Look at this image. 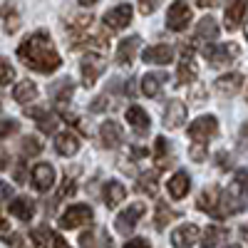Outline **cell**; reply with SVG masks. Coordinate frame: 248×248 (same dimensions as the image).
Listing matches in <instances>:
<instances>
[{"mask_svg": "<svg viewBox=\"0 0 248 248\" xmlns=\"http://www.w3.org/2000/svg\"><path fill=\"white\" fill-rule=\"evenodd\" d=\"M17 57L23 60V65L35 70V72H43V75H50L55 70H60L62 60L52 45V40L45 30H37L32 32L23 45L17 47Z\"/></svg>", "mask_w": 248, "mask_h": 248, "instance_id": "1", "label": "cell"}, {"mask_svg": "<svg viewBox=\"0 0 248 248\" xmlns=\"http://www.w3.org/2000/svg\"><path fill=\"white\" fill-rule=\"evenodd\" d=\"M203 55H206V60H209L211 67H229L231 62L238 60L241 47L236 43H226V45H211L209 43V47L203 50Z\"/></svg>", "mask_w": 248, "mask_h": 248, "instance_id": "2", "label": "cell"}, {"mask_svg": "<svg viewBox=\"0 0 248 248\" xmlns=\"http://www.w3.org/2000/svg\"><path fill=\"white\" fill-rule=\"evenodd\" d=\"M216 132H218V122H216V117H211V114L199 117V119H194V122L189 124V137H191V141H194V144H203V147H206V141H209Z\"/></svg>", "mask_w": 248, "mask_h": 248, "instance_id": "3", "label": "cell"}, {"mask_svg": "<svg viewBox=\"0 0 248 248\" xmlns=\"http://www.w3.org/2000/svg\"><path fill=\"white\" fill-rule=\"evenodd\" d=\"M87 223H92V209L87 203H72L60 216V229H79V226H87Z\"/></svg>", "mask_w": 248, "mask_h": 248, "instance_id": "4", "label": "cell"}, {"mask_svg": "<svg viewBox=\"0 0 248 248\" xmlns=\"http://www.w3.org/2000/svg\"><path fill=\"white\" fill-rule=\"evenodd\" d=\"M191 23V8L186 0H174L169 5V13H167V28L174 30V32H181L186 30Z\"/></svg>", "mask_w": 248, "mask_h": 248, "instance_id": "5", "label": "cell"}, {"mask_svg": "<svg viewBox=\"0 0 248 248\" xmlns=\"http://www.w3.org/2000/svg\"><path fill=\"white\" fill-rule=\"evenodd\" d=\"M79 67H82V85L92 87L97 82V77L105 72L107 62H105V57H102L99 52H90V55H85V60H82Z\"/></svg>", "mask_w": 248, "mask_h": 248, "instance_id": "6", "label": "cell"}, {"mask_svg": "<svg viewBox=\"0 0 248 248\" xmlns=\"http://www.w3.org/2000/svg\"><path fill=\"white\" fill-rule=\"evenodd\" d=\"M144 211H147V206H144L141 201L129 203V209H124V211L117 216V221H114L117 231H119V233H132V231H134V226L139 223V218L144 216Z\"/></svg>", "mask_w": 248, "mask_h": 248, "instance_id": "7", "label": "cell"}, {"mask_svg": "<svg viewBox=\"0 0 248 248\" xmlns=\"http://www.w3.org/2000/svg\"><path fill=\"white\" fill-rule=\"evenodd\" d=\"M196 79V60L194 50L189 45L181 47V60H179V72H176V85H186V82Z\"/></svg>", "mask_w": 248, "mask_h": 248, "instance_id": "8", "label": "cell"}, {"mask_svg": "<svg viewBox=\"0 0 248 248\" xmlns=\"http://www.w3.org/2000/svg\"><path fill=\"white\" fill-rule=\"evenodd\" d=\"M129 23H132V5H127V3H122L105 13V25L109 30H124Z\"/></svg>", "mask_w": 248, "mask_h": 248, "instance_id": "9", "label": "cell"}, {"mask_svg": "<svg viewBox=\"0 0 248 248\" xmlns=\"http://www.w3.org/2000/svg\"><path fill=\"white\" fill-rule=\"evenodd\" d=\"M32 186L37 191H50L55 186V169L50 164H35L32 167Z\"/></svg>", "mask_w": 248, "mask_h": 248, "instance_id": "10", "label": "cell"}, {"mask_svg": "<svg viewBox=\"0 0 248 248\" xmlns=\"http://www.w3.org/2000/svg\"><path fill=\"white\" fill-rule=\"evenodd\" d=\"M139 45H141V37H139V35L124 37L122 43H119V50H117V65H122V67L132 65V62H134V57H137V50H139Z\"/></svg>", "mask_w": 248, "mask_h": 248, "instance_id": "11", "label": "cell"}, {"mask_svg": "<svg viewBox=\"0 0 248 248\" xmlns=\"http://www.w3.org/2000/svg\"><path fill=\"white\" fill-rule=\"evenodd\" d=\"M186 114H189V109H186L184 102L181 99H171L167 112H164V127L167 129H179L184 124V119H186Z\"/></svg>", "mask_w": 248, "mask_h": 248, "instance_id": "12", "label": "cell"}, {"mask_svg": "<svg viewBox=\"0 0 248 248\" xmlns=\"http://www.w3.org/2000/svg\"><path fill=\"white\" fill-rule=\"evenodd\" d=\"M99 139H102V147H107V149H117L119 144H122V139H124L122 127H119L117 122L107 119V122L99 127Z\"/></svg>", "mask_w": 248, "mask_h": 248, "instance_id": "13", "label": "cell"}, {"mask_svg": "<svg viewBox=\"0 0 248 248\" xmlns=\"http://www.w3.org/2000/svg\"><path fill=\"white\" fill-rule=\"evenodd\" d=\"M199 238V226L196 223H184L171 233V243L176 248H191Z\"/></svg>", "mask_w": 248, "mask_h": 248, "instance_id": "14", "label": "cell"}, {"mask_svg": "<svg viewBox=\"0 0 248 248\" xmlns=\"http://www.w3.org/2000/svg\"><path fill=\"white\" fill-rule=\"evenodd\" d=\"M144 62L147 65H169V62L174 60V50L169 45H152L144 50Z\"/></svg>", "mask_w": 248, "mask_h": 248, "instance_id": "15", "label": "cell"}, {"mask_svg": "<svg viewBox=\"0 0 248 248\" xmlns=\"http://www.w3.org/2000/svg\"><path fill=\"white\" fill-rule=\"evenodd\" d=\"M218 199H221V189H218V186H209V189L201 191L196 206L201 211H206V214H211V216L218 218Z\"/></svg>", "mask_w": 248, "mask_h": 248, "instance_id": "16", "label": "cell"}, {"mask_svg": "<svg viewBox=\"0 0 248 248\" xmlns=\"http://www.w3.org/2000/svg\"><path fill=\"white\" fill-rule=\"evenodd\" d=\"M243 15H246V0H231L226 8V30H238L243 25Z\"/></svg>", "mask_w": 248, "mask_h": 248, "instance_id": "17", "label": "cell"}, {"mask_svg": "<svg viewBox=\"0 0 248 248\" xmlns=\"http://www.w3.org/2000/svg\"><path fill=\"white\" fill-rule=\"evenodd\" d=\"M216 90L221 94H238L243 90V75L241 72H229V75H221L216 79Z\"/></svg>", "mask_w": 248, "mask_h": 248, "instance_id": "18", "label": "cell"}, {"mask_svg": "<svg viewBox=\"0 0 248 248\" xmlns=\"http://www.w3.org/2000/svg\"><path fill=\"white\" fill-rule=\"evenodd\" d=\"M127 122H129V127H132L137 134H147V132H149V127H152L149 114L144 112L141 107H137V105L127 109Z\"/></svg>", "mask_w": 248, "mask_h": 248, "instance_id": "19", "label": "cell"}, {"mask_svg": "<svg viewBox=\"0 0 248 248\" xmlns=\"http://www.w3.org/2000/svg\"><path fill=\"white\" fill-rule=\"evenodd\" d=\"M167 186H169V196H171V199H184L186 194H189V189H191V176L179 169V171L169 179Z\"/></svg>", "mask_w": 248, "mask_h": 248, "instance_id": "20", "label": "cell"}, {"mask_svg": "<svg viewBox=\"0 0 248 248\" xmlns=\"http://www.w3.org/2000/svg\"><path fill=\"white\" fill-rule=\"evenodd\" d=\"M218 37V25H216V20L211 15H206L199 20V25H196V35L194 40L196 43H211V40Z\"/></svg>", "mask_w": 248, "mask_h": 248, "instance_id": "21", "label": "cell"}, {"mask_svg": "<svg viewBox=\"0 0 248 248\" xmlns=\"http://www.w3.org/2000/svg\"><path fill=\"white\" fill-rule=\"evenodd\" d=\"M55 149L62 156H75L79 152V139L72 132H62V134L55 137Z\"/></svg>", "mask_w": 248, "mask_h": 248, "instance_id": "22", "label": "cell"}, {"mask_svg": "<svg viewBox=\"0 0 248 248\" xmlns=\"http://www.w3.org/2000/svg\"><path fill=\"white\" fill-rule=\"evenodd\" d=\"M10 214H13L15 218H20V221H30V218L35 216V203H32V199H28V196L13 199V201H10Z\"/></svg>", "mask_w": 248, "mask_h": 248, "instance_id": "23", "label": "cell"}, {"mask_svg": "<svg viewBox=\"0 0 248 248\" xmlns=\"http://www.w3.org/2000/svg\"><path fill=\"white\" fill-rule=\"evenodd\" d=\"M102 199H105L107 209H117V206L127 199V189H124L119 181H109V184L105 186V194H102Z\"/></svg>", "mask_w": 248, "mask_h": 248, "instance_id": "24", "label": "cell"}, {"mask_svg": "<svg viewBox=\"0 0 248 248\" xmlns=\"http://www.w3.org/2000/svg\"><path fill=\"white\" fill-rule=\"evenodd\" d=\"M169 77L167 75H161V72H149V75H144L141 77V92L147 94V97H159L161 87H164V82H167Z\"/></svg>", "mask_w": 248, "mask_h": 248, "instance_id": "25", "label": "cell"}, {"mask_svg": "<svg viewBox=\"0 0 248 248\" xmlns=\"http://www.w3.org/2000/svg\"><path fill=\"white\" fill-rule=\"evenodd\" d=\"M13 97L20 102V105H28V102L37 99V85L32 79H23V82H17L15 90H13Z\"/></svg>", "mask_w": 248, "mask_h": 248, "instance_id": "26", "label": "cell"}, {"mask_svg": "<svg viewBox=\"0 0 248 248\" xmlns=\"http://www.w3.org/2000/svg\"><path fill=\"white\" fill-rule=\"evenodd\" d=\"M28 114L37 122V127L43 129L45 134H52V132L57 129V119H55L47 109H35V107H32V109H28Z\"/></svg>", "mask_w": 248, "mask_h": 248, "instance_id": "27", "label": "cell"}, {"mask_svg": "<svg viewBox=\"0 0 248 248\" xmlns=\"http://www.w3.org/2000/svg\"><path fill=\"white\" fill-rule=\"evenodd\" d=\"M226 236H229V231L223 229V226H209V229L203 231V238H201V248H216Z\"/></svg>", "mask_w": 248, "mask_h": 248, "instance_id": "28", "label": "cell"}, {"mask_svg": "<svg viewBox=\"0 0 248 248\" xmlns=\"http://www.w3.org/2000/svg\"><path fill=\"white\" fill-rule=\"evenodd\" d=\"M72 92H75V87H72L70 79H60V82H55V85L50 87V94H52V99H57V102L70 99Z\"/></svg>", "mask_w": 248, "mask_h": 248, "instance_id": "29", "label": "cell"}, {"mask_svg": "<svg viewBox=\"0 0 248 248\" xmlns=\"http://www.w3.org/2000/svg\"><path fill=\"white\" fill-rule=\"evenodd\" d=\"M154 156H156V161H159V169H164V167L171 161V156H169V144H167V139H164V137H156V141H154Z\"/></svg>", "mask_w": 248, "mask_h": 248, "instance_id": "30", "label": "cell"}, {"mask_svg": "<svg viewBox=\"0 0 248 248\" xmlns=\"http://www.w3.org/2000/svg\"><path fill=\"white\" fill-rule=\"evenodd\" d=\"M174 218H179V214L171 211L167 203H159V209H156V221H154L156 229H159V231H161V229H167V223L174 221Z\"/></svg>", "mask_w": 248, "mask_h": 248, "instance_id": "31", "label": "cell"}, {"mask_svg": "<svg viewBox=\"0 0 248 248\" xmlns=\"http://www.w3.org/2000/svg\"><path fill=\"white\" fill-rule=\"evenodd\" d=\"M30 243L35 248H50V229L47 226H40V229L30 231Z\"/></svg>", "mask_w": 248, "mask_h": 248, "instance_id": "32", "label": "cell"}, {"mask_svg": "<svg viewBox=\"0 0 248 248\" xmlns=\"http://www.w3.org/2000/svg\"><path fill=\"white\" fill-rule=\"evenodd\" d=\"M40 152H43V141H40L37 137H25L23 139V154L25 156H37Z\"/></svg>", "mask_w": 248, "mask_h": 248, "instance_id": "33", "label": "cell"}, {"mask_svg": "<svg viewBox=\"0 0 248 248\" xmlns=\"http://www.w3.org/2000/svg\"><path fill=\"white\" fill-rule=\"evenodd\" d=\"M15 77V70L13 65L5 60V57H0V85H10V79Z\"/></svg>", "mask_w": 248, "mask_h": 248, "instance_id": "34", "label": "cell"}, {"mask_svg": "<svg viewBox=\"0 0 248 248\" xmlns=\"http://www.w3.org/2000/svg\"><path fill=\"white\" fill-rule=\"evenodd\" d=\"M139 189L141 191H149V194H156V174H141L139 176Z\"/></svg>", "mask_w": 248, "mask_h": 248, "instance_id": "35", "label": "cell"}, {"mask_svg": "<svg viewBox=\"0 0 248 248\" xmlns=\"http://www.w3.org/2000/svg\"><path fill=\"white\" fill-rule=\"evenodd\" d=\"M20 129V122L17 119H0V139L3 137H10L13 132Z\"/></svg>", "mask_w": 248, "mask_h": 248, "instance_id": "36", "label": "cell"}, {"mask_svg": "<svg viewBox=\"0 0 248 248\" xmlns=\"http://www.w3.org/2000/svg\"><path fill=\"white\" fill-rule=\"evenodd\" d=\"M67 194H70V196L75 194V181L70 179V174H67L65 184H62V189H60V194H57V201H60V199H67Z\"/></svg>", "mask_w": 248, "mask_h": 248, "instance_id": "37", "label": "cell"}, {"mask_svg": "<svg viewBox=\"0 0 248 248\" xmlns=\"http://www.w3.org/2000/svg\"><path fill=\"white\" fill-rule=\"evenodd\" d=\"M159 8V0H139V10L141 15H152Z\"/></svg>", "mask_w": 248, "mask_h": 248, "instance_id": "38", "label": "cell"}, {"mask_svg": "<svg viewBox=\"0 0 248 248\" xmlns=\"http://www.w3.org/2000/svg\"><path fill=\"white\" fill-rule=\"evenodd\" d=\"M17 28H20L17 13H15V10H10V13H8V23H5V32H15Z\"/></svg>", "mask_w": 248, "mask_h": 248, "instance_id": "39", "label": "cell"}, {"mask_svg": "<svg viewBox=\"0 0 248 248\" xmlns=\"http://www.w3.org/2000/svg\"><path fill=\"white\" fill-rule=\"evenodd\" d=\"M79 248H94V233L92 231H85L79 236Z\"/></svg>", "mask_w": 248, "mask_h": 248, "instance_id": "40", "label": "cell"}, {"mask_svg": "<svg viewBox=\"0 0 248 248\" xmlns=\"http://www.w3.org/2000/svg\"><path fill=\"white\" fill-rule=\"evenodd\" d=\"M5 199H13V186L0 179V201H5Z\"/></svg>", "mask_w": 248, "mask_h": 248, "instance_id": "41", "label": "cell"}, {"mask_svg": "<svg viewBox=\"0 0 248 248\" xmlns=\"http://www.w3.org/2000/svg\"><path fill=\"white\" fill-rule=\"evenodd\" d=\"M124 248H149V241L147 238H129L124 243Z\"/></svg>", "mask_w": 248, "mask_h": 248, "instance_id": "42", "label": "cell"}, {"mask_svg": "<svg viewBox=\"0 0 248 248\" xmlns=\"http://www.w3.org/2000/svg\"><path fill=\"white\" fill-rule=\"evenodd\" d=\"M191 156H194V161H203V159H206L203 144H194V147H191Z\"/></svg>", "mask_w": 248, "mask_h": 248, "instance_id": "43", "label": "cell"}, {"mask_svg": "<svg viewBox=\"0 0 248 248\" xmlns=\"http://www.w3.org/2000/svg\"><path fill=\"white\" fill-rule=\"evenodd\" d=\"M50 241H52V246H55V248H70V243H67L65 238H62L60 233H55V231H50Z\"/></svg>", "mask_w": 248, "mask_h": 248, "instance_id": "44", "label": "cell"}, {"mask_svg": "<svg viewBox=\"0 0 248 248\" xmlns=\"http://www.w3.org/2000/svg\"><path fill=\"white\" fill-rule=\"evenodd\" d=\"M216 159H218V167H221V169L231 167V154H226V152H218V154H216Z\"/></svg>", "mask_w": 248, "mask_h": 248, "instance_id": "45", "label": "cell"}, {"mask_svg": "<svg viewBox=\"0 0 248 248\" xmlns=\"http://www.w3.org/2000/svg\"><path fill=\"white\" fill-rule=\"evenodd\" d=\"M17 238H20L17 233H5V236H3V243H8V246H17V243H20Z\"/></svg>", "mask_w": 248, "mask_h": 248, "instance_id": "46", "label": "cell"}, {"mask_svg": "<svg viewBox=\"0 0 248 248\" xmlns=\"http://www.w3.org/2000/svg\"><path fill=\"white\" fill-rule=\"evenodd\" d=\"M105 105H107L105 97H97V102H94V105H92L90 109H92V112H102V109H105Z\"/></svg>", "mask_w": 248, "mask_h": 248, "instance_id": "47", "label": "cell"}, {"mask_svg": "<svg viewBox=\"0 0 248 248\" xmlns=\"http://www.w3.org/2000/svg\"><path fill=\"white\" fill-rule=\"evenodd\" d=\"M8 164H10V161H8V154L0 149V169H8Z\"/></svg>", "mask_w": 248, "mask_h": 248, "instance_id": "48", "label": "cell"}, {"mask_svg": "<svg viewBox=\"0 0 248 248\" xmlns=\"http://www.w3.org/2000/svg\"><path fill=\"white\" fill-rule=\"evenodd\" d=\"M196 3H199L201 8H209V5H216L218 0H196Z\"/></svg>", "mask_w": 248, "mask_h": 248, "instance_id": "49", "label": "cell"}, {"mask_svg": "<svg viewBox=\"0 0 248 248\" xmlns=\"http://www.w3.org/2000/svg\"><path fill=\"white\" fill-rule=\"evenodd\" d=\"M97 3H99V0H79L82 8H92V5H97Z\"/></svg>", "mask_w": 248, "mask_h": 248, "instance_id": "50", "label": "cell"}, {"mask_svg": "<svg viewBox=\"0 0 248 248\" xmlns=\"http://www.w3.org/2000/svg\"><path fill=\"white\" fill-rule=\"evenodd\" d=\"M124 92H127V94H129V97H132V94H134V85H132V79H129V82H127V85H124Z\"/></svg>", "mask_w": 248, "mask_h": 248, "instance_id": "51", "label": "cell"}, {"mask_svg": "<svg viewBox=\"0 0 248 248\" xmlns=\"http://www.w3.org/2000/svg\"><path fill=\"white\" fill-rule=\"evenodd\" d=\"M5 226H8V221L3 218V214H0V229H5Z\"/></svg>", "mask_w": 248, "mask_h": 248, "instance_id": "52", "label": "cell"}, {"mask_svg": "<svg viewBox=\"0 0 248 248\" xmlns=\"http://www.w3.org/2000/svg\"><path fill=\"white\" fill-rule=\"evenodd\" d=\"M226 248H241V243H231V246H226Z\"/></svg>", "mask_w": 248, "mask_h": 248, "instance_id": "53", "label": "cell"}, {"mask_svg": "<svg viewBox=\"0 0 248 248\" xmlns=\"http://www.w3.org/2000/svg\"><path fill=\"white\" fill-rule=\"evenodd\" d=\"M17 248H28V246H25V243H17Z\"/></svg>", "mask_w": 248, "mask_h": 248, "instance_id": "54", "label": "cell"}]
</instances>
